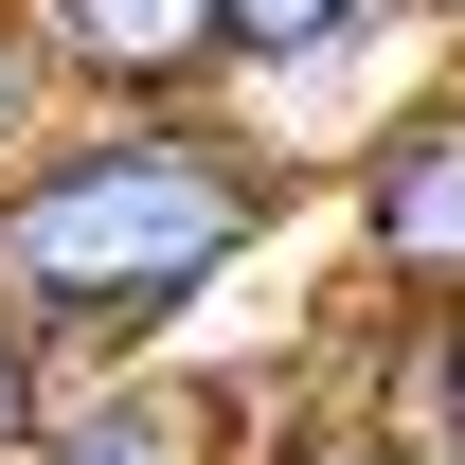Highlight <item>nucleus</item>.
I'll return each mask as SVG.
<instances>
[{
    "mask_svg": "<svg viewBox=\"0 0 465 465\" xmlns=\"http://www.w3.org/2000/svg\"><path fill=\"white\" fill-rule=\"evenodd\" d=\"M304 215V143L269 108H54L36 162L0 179V304L72 358H179V322H215L232 269Z\"/></svg>",
    "mask_w": 465,
    "mask_h": 465,
    "instance_id": "1",
    "label": "nucleus"
},
{
    "mask_svg": "<svg viewBox=\"0 0 465 465\" xmlns=\"http://www.w3.org/2000/svg\"><path fill=\"white\" fill-rule=\"evenodd\" d=\"M322 197H341V269H358L376 322L465 304V54L411 72V90H376V108L341 125Z\"/></svg>",
    "mask_w": 465,
    "mask_h": 465,
    "instance_id": "2",
    "label": "nucleus"
},
{
    "mask_svg": "<svg viewBox=\"0 0 465 465\" xmlns=\"http://www.w3.org/2000/svg\"><path fill=\"white\" fill-rule=\"evenodd\" d=\"M54 108H197L215 90V0H18L0 18Z\"/></svg>",
    "mask_w": 465,
    "mask_h": 465,
    "instance_id": "3",
    "label": "nucleus"
},
{
    "mask_svg": "<svg viewBox=\"0 0 465 465\" xmlns=\"http://www.w3.org/2000/svg\"><path fill=\"white\" fill-rule=\"evenodd\" d=\"M394 36H411V0H215V90L304 143V108H358L394 72Z\"/></svg>",
    "mask_w": 465,
    "mask_h": 465,
    "instance_id": "4",
    "label": "nucleus"
},
{
    "mask_svg": "<svg viewBox=\"0 0 465 465\" xmlns=\"http://www.w3.org/2000/svg\"><path fill=\"white\" fill-rule=\"evenodd\" d=\"M232 448L251 430H232L215 376H179V358H72L18 465H232Z\"/></svg>",
    "mask_w": 465,
    "mask_h": 465,
    "instance_id": "5",
    "label": "nucleus"
},
{
    "mask_svg": "<svg viewBox=\"0 0 465 465\" xmlns=\"http://www.w3.org/2000/svg\"><path fill=\"white\" fill-rule=\"evenodd\" d=\"M376 430H394L411 465H465V304H430V322H394V358H376Z\"/></svg>",
    "mask_w": 465,
    "mask_h": 465,
    "instance_id": "6",
    "label": "nucleus"
},
{
    "mask_svg": "<svg viewBox=\"0 0 465 465\" xmlns=\"http://www.w3.org/2000/svg\"><path fill=\"white\" fill-rule=\"evenodd\" d=\"M36 411H54V341H36V322L0 304V465L36 448Z\"/></svg>",
    "mask_w": 465,
    "mask_h": 465,
    "instance_id": "7",
    "label": "nucleus"
},
{
    "mask_svg": "<svg viewBox=\"0 0 465 465\" xmlns=\"http://www.w3.org/2000/svg\"><path fill=\"white\" fill-rule=\"evenodd\" d=\"M36 125H54V90H36V54H18V36H0V179L36 162Z\"/></svg>",
    "mask_w": 465,
    "mask_h": 465,
    "instance_id": "8",
    "label": "nucleus"
},
{
    "mask_svg": "<svg viewBox=\"0 0 465 465\" xmlns=\"http://www.w3.org/2000/svg\"><path fill=\"white\" fill-rule=\"evenodd\" d=\"M411 36H448V54H465V0H411Z\"/></svg>",
    "mask_w": 465,
    "mask_h": 465,
    "instance_id": "9",
    "label": "nucleus"
},
{
    "mask_svg": "<svg viewBox=\"0 0 465 465\" xmlns=\"http://www.w3.org/2000/svg\"><path fill=\"white\" fill-rule=\"evenodd\" d=\"M0 18H18V0H0Z\"/></svg>",
    "mask_w": 465,
    "mask_h": 465,
    "instance_id": "10",
    "label": "nucleus"
}]
</instances>
